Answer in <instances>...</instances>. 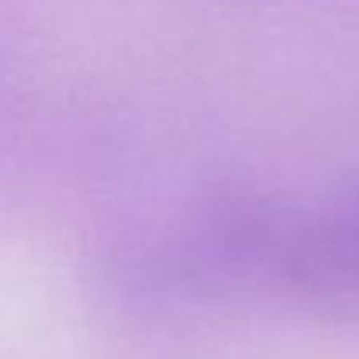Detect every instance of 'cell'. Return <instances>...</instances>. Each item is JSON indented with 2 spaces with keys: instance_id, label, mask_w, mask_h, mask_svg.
I'll return each mask as SVG.
<instances>
[{
  "instance_id": "obj_1",
  "label": "cell",
  "mask_w": 359,
  "mask_h": 359,
  "mask_svg": "<svg viewBox=\"0 0 359 359\" xmlns=\"http://www.w3.org/2000/svg\"><path fill=\"white\" fill-rule=\"evenodd\" d=\"M300 262L314 279L339 283V290L359 293V199H349L335 213L311 227L300 241Z\"/></svg>"
}]
</instances>
